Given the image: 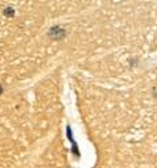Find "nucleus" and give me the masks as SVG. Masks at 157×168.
<instances>
[{
	"label": "nucleus",
	"instance_id": "1",
	"mask_svg": "<svg viewBox=\"0 0 157 168\" xmlns=\"http://www.w3.org/2000/svg\"><path fill=\"white\" fill-rule=\"evenodd\" d=\"M48 36L54 40H59V39H63L66 36V32L63 31L61 26H52L48 32Z\"/></svg>",
	"mask_w": 157,
	"mask_h": 168
},
{
	"label": "nucleus",
	"instance_id": "2",
	"mask_svg": "<svg viewBox=\"0 0 157 168\" xmlns=\"http://www.w3.org/2000/svg\"><path fill=\"white\" fill-rule=\"evenodd\" d=\"M13 14H14V10L11 7H7L6 10H4V15H7V17H10V15H13Z\"/></svg>",
	"mask_w": 157,
	"mask_h": 168
},
{
	"label": "nucleus",
	"instance_id": "3",
	"mask_svg": "<svg viewBox=\"0 0 157 168\" xmlns=\"http://www.w3.org/2000/svg\"><path fill=\"white\" fill-rule=\"evenodd\" d=\"M0 94H1V87H0Z\"/></svg>",
	"mask_w": 157,
	"mask_h": 168
}]
</instances>
